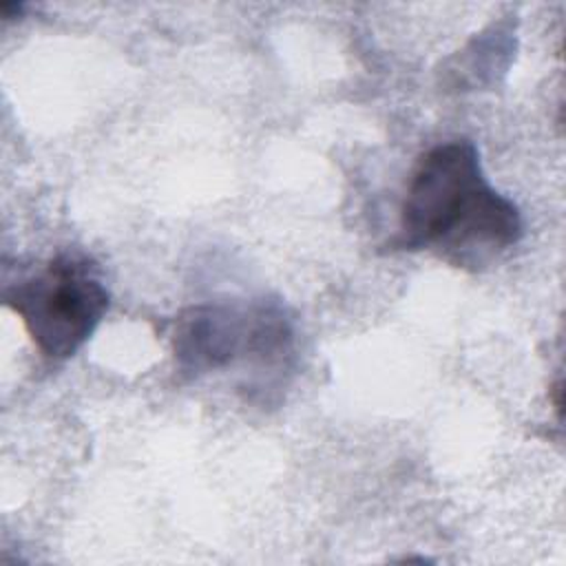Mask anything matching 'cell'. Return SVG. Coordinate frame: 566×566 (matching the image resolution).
I'll return each mask as SVG.
<instances>
[{"label":"cell","mask_w":566,"mask_h":566,"mask_svg":"<svg viewBox=\"0 0 566 566\" xmlns=\"http://www.w3.org/2000/svg\"><path fill=\"white\" fill-rule=\"evenodd\" d=\"M520 237V208L489 186L471 139L438 144L418 159L394 239L398 250L429 248L455 268L478 270Z\"/></svg>","instance_id":"6da1fadb"},{"label":"cell","mask_w":566,"mask_h":566,"mask_svg":"<svg viewBox=\"0 0 566 566\" xmlns=\"http://www.w3.org/2000/svg\"><path fill=\"white\" fill-rule=\"evenodd\" d=\"M4 303L51 360L71 358L104 318L111 294L88 256L62 252L4 287Z\"/></svg>","instance_id":"7a4b0ae2"},{"label":"cell","mask_w":566,"mask_h":566,"mask_svg":"<svg viewBox=\"0 0 566 566\" xmlns=\"http://www.w3.org/2000/svg\"><path fill=\"white\" fill-rule=\"evenodd\" d=\"M292 345V327L281 305L203 303L188 307L175 327L172 352L179 371L201 376L239 358L274 360Z\"/></svg>","instance_id":"3957f363"}]
</instances>
